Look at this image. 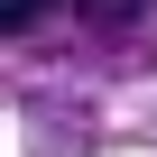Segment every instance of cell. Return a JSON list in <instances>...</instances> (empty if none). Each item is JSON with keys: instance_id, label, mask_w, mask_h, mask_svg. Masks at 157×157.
<instances>
[{"instance_id": "obj_1", "label": "cell", "mask_w": 157, "mask_h": 157, "mask_svg": "<svg viewBox=\"0 0 157 157\" xmlns=\"http://www.w3.org/2000/svg\"><path fill=\"white\" fill-rule=\"evenodd\" d=\"M65 10L83 19V28H129V19H148V10H157V0H65Z\"/></svg>"}, {"instance_id": "obj_2", "label": "cell", "mask_w": 157, "mask_h": 157, "mask_svg": "<svg viewBox=\"0 0 157 157\" xmlns=\"http://www.w3.org/2000/svg\"><path fill=\"white\" fill-rule=\"evenodd\" d=\"M46 10H65V0H0V28H10V37H19V28H37Z\"/></svg>"}]
</instances>
